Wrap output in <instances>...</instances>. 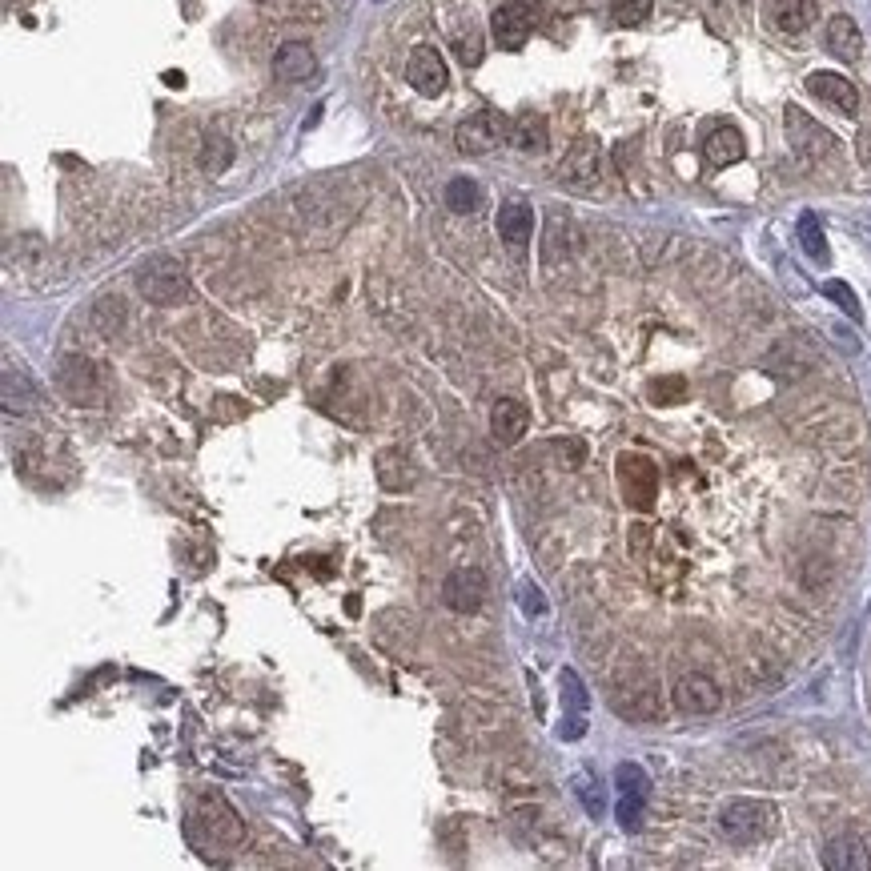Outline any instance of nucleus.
Segmentation results:
<instances>
[{"label": "nucleus", "instance_id": "1", "mask_svg": "<svg viewBox=\"0 0 871 871\" xmlns=\"http://www.w3.org/2000/svg\"><path fill=\"white\" fill-rule=\"evenodd\" d=\"M771 827H775V807L767 799H731L719 811V831L739 847L767 839Z\"/></svg>", "mask_w": 871, "mask_h": 871}, {"label": "nucleus", "instance_id": "2", "mask_svg": "<svg viewBox=\"0 0 871 871\" xmlns=\"http://www.w3.org/2000/svg\"><path fill=\"white\" fill-rule=\"evenodd\" d=\"M137 289L153 306H177L189 298V277L173 257H153L149 265L137 269Z\"/></svg>", "mask_w": 871, "mask_h": 871}, {"label": "nucleus", "instance_id": "3", "mask_svg": "<svg viewBox=\"0 0 871 871\" xmlns=\"http://www.w3.org/2000/svg\"><path fill=\"white\" fill-rule=\"evenodd\" d=\"M502 141H510V125H506V117L494 113V109L470 113V117L458 125V133H454V145H458V153H466V157H486V153H494Z\"/></svg>", "mask_w": 871, "mask_h": 871}, {"label": "nucleus", "instance_id": "4", "mask_svg": "<svg viewBox=\"0 0 871 871\" xmlns=\"http://www.w3.org/2000/svg\"><path fill=\"white\" fill-rule=\"evenodd\" d=\"M619 490L631 510H651L659 498V466L643 454H623L619 458Z\"/></svg>", "mask_w": 871, "mask_h": 871}, {"label": "nucleus", "instance_id": "5", "mask_svg": "<svg viewBox=\"0 0 871 871\" xmlns=\"http://www.w3.org/2000/svg\"><path fill=\"white\" fill-rule=\"evenodd\" d=\"M193 819H197V827H201L213 843H241V835H245L237 811L229 807V799H225L221 791H205V795L197 799V807H193Z\"/></svg>", "mask_w": 871, "mask_h": 871}, {"label": "nucleus", "instance_id": "6", "mask_svg": "<svg viewBox=\"0 0 871 871\" xmlns=\"http://www.w3.org/2000/svg\"><path fill=\"white\" fill-rule=\"evenodd\" d=\"M787 141L803 161H827V157L835 161V137L795 105L787 109Z\"/></svg>", "mask_w": 871, "mask_h": 871}, {"label": "nucleus", "instance_id": "7", "mask_svg": "<svg viewBox=\"0 0 871 871\" xmlns=\"http://www.w3.org/2000/svg\"><path fill=\"white\" fill-rule=\"evenodd\" d=\"M534 17H538V0H506V5L494 9V41L502 49H522L530 29H534Z\"/></svg>", "mask_w": 871, "mask_h": 871}, {"label": "nucleus", "instance_id": "8", "mask_svg": "<svg viewBox=\"0 0 871 871\" xmlns=\"http://www.w3.org/2000/svg\"><path fill=\"white\" fill-rule=\"evenodd\" d=\"M599 177H603V161H599V145L591 137H583L562 161L558 169V181L566 189H578V193H595L599 189Z\"/></svg>", "mask_w": 871, "mask_h": 871}, {"label": "nucleus", "instance_id": "9", "mask_svg": "<svg viewBox=\"0 0 871 871\" xmlns=\"http://www.w3.org/2000/svg\"><path fill=\"white\" fill-rule=\"evenodd\" d=\"M482 599H486V574H482L478 566H458V570L446 574V583H442V603H446L450 611L470 615V611L482 607Z\"/></svg>", "mask_w": 871, "mask_h": 871}, {"label": "nucleus", "instance_id": "10", "mask_svg": "<svg viewBox=\"0 0 871 871\" xmlns=\"http://www.w3.org/2000/svg\"><path fill=\"white\" fill-rule=\"evenodd\" d=\"M675 707L687 711V715H711V711L723 707V691H719V683L711 675L695 671V675H683L675 683Z\"/></svg>", "mask_w": 871, "mask_h": 871}, {"label": "nucleus", "instance_id": "11", "mask_svg": "<svg viewBox=\"0 0 871 871\" xmlns=\"http://www.w3.org/2000/svg\"><path fill=\"white\" fill-rule=\"evenodd\" d=\"M406 77H410V85H414L422 97H438V93L446 89V81H450L442 53L430 49V45H418V49L410 53V61H406Z\"/></svg>", "mask_w": 871, "mask_h": 871}, {"label": "nucleus", "instance_id": "12", "mask_svg": "<svg viewBox=\"0 0 871 871\" xmlns=\"http://www.w3.org/2000/svg\"><path fill=\"white\" fill-rule=\"evenodd\" d=\"M526 426H530L526 402H518V398H498V402H494V410H490V434H494L498 446H518L522 434H526Z\"/></svg>", "mask_w": 871, "mask_h": 871}, {"label": "nucleus", "instance_id": "13", "mask_svg": "<svg viewBox=\"0 0 871 871\" xmlns=\"http://www.w3.org/2000/svg\"><path fill=\"white\" fill-rule=\"evenodd\" d=\"M807 89H811V97L827 101V105L839 109L843 117H855V113H859V93H855V85H851L847 77H839V73H811V77H807Z\"/></svg>", "mask_w": 871, "mask_h": 871}, {"label": "nucleus", "instance_id": "14", "mask_svg": "<svg viewBox=\"0 0 871 871\" xmlns=\"http://www.w3.org/2000/svg\"><path fill=\"white\" fill-rule=\"evenodd\" d=\"M314 69H318V57H314V49L302 45V41H285V45L273 53V73H277L281 81H310Z\"/></svg>", "mask_w": 871, "mask_h": 871}, {"label": "nucleus", "instance_id": "15", "mask_svg": "<svg viewBox=\"0 0 871 871\" xmlns=\"http://www.w3.org/2000/svg\"><path fill=\"white\" fill-rule=\"evenodd\" d=\"M815 17H819L815 0H775V5H771V21H775V29L787 33V37L807 33V29L815 25Z\"/></svg>", "mask_w": 871, "mask_h": 871}, {"label": "nucleus", "instance_id": "16", "mask_svg": "<svg viewBox=\"0 0 871 871\" xmlns=\"http://www.w3.org/2000/svg\"><path fill=\"white\" fill-rule=\"evenodd\" d=\"M498 233H502L506 245L522 249V245L534 237V209H530L526 201H506V205L498 209Z\"/></svg>", "mask_w": 871, "mask_h": 871}, {"label": "nucleus", "instance_id": "17", "mask_svg": "<svg viewBox=\"0 0 871 871\" xmlns=\"http://www.w3.org/2000/svg\"><path fill=\"white\" fill-rule=\"evenodd\" d=\"M823 867H831V871H867L871 855H867V847L855 835H839V839H827Z\"/></svg>", "mask_w": 871, "mask_h": 871}, {"label": "nucleus", "instance_id": "18", "mask_svg": "<svg viewBox=\"0 0 871 871\" xmlns=\"http://www.w3.org/2000/svg\"><path fill=\"white\" fill-rule=\"evenodd\" d=\"M827 53L839 57V61H859L863 57V33L851 17H831L827 21Z\"/></svg>", "mask_w": 871, "mask_h": 871}, {"label": "nucleus", "instance_id": "19", "mask_svg": "<svg viewBox=\"0 0 871 871\" xmlns=\"http://www.w3.org/2000/svg\"><path fill=\"white\" fill-rule=\"evenodd\" d=\"M61 386L69 390V398H77L81 406H85V398L93 402L101 390V374H97V366L93 362H85V358H65V366H61Z\"/></svg>", "mask_w": 871, "mask_h": 871}, {"label": "nucleus", "instance_id": "20", "mask_svg": "<svg viewBox=\"0 0 871 871\" xmlns=\"http://www.w3.org/2000/svg\"><path fill=\"white\" fill-rule=\"evenodd\" d=\"M743 153H747V145H743V133L739 129H731V125H723V129H715V133H707V141H703V157L711 161V165H735V161H743Z\"/></svg>", "mask_w": 871, "mask_h": 871}, {"label": "nucleus", "instance_id": "21", "mask_svg": "<svg viewBox=\"0 0 871 871\" xmlns=\"http://www.w3.org/2000/svg\"><path fill=\"white\" fill-rule=\"evenodd\" d=\"M550 141V129H546V117L542 113H522L514 125H510V145L522 149V153H542Z\"/></svg>", "mask_w": 871, "mask_h": 871}, {"label": "nucleus", "instance_id": "22", "mask_svg": "<svg viewBox=\"0 0 871 871\" xmlns=\"http://www.w3.org/2000/svg\"><path fill=\"white\" fill-rule=\"evenodd\" d=\"M615 707H619V715H627V719H639V723H655V719H663V695L647 683L643 691H631V699L627 695H619L615 699Z\"/></svg>", "mask_w": 871, "mask_h": 871}, {"label": "nucleus", "instance_id": "23", "mask_svg": "<svg viewBox=\"0 0 871 871\" xmlns=\"http://www.w3.org/2000/svg\"><path fill=\"white\" fill-rule=\"evenodd\" d=\"M799 245L811 261H827V237H823V225L815 213H803L799 217Z\"/></svg>", "mask_w": 871, "mask_h": 871}, {"label": "nucleus", "instance_id": "24", "mask_svg": "<svg viewBox=\"0 0 871 871\" xmlns=\"http://www.w3.org/2000/svg\"><path fill=\"white\" fill-rule=\"evenodd\" d=\"M615 787H619V795L647 799V795H651V775H647L639 763H619V767H615Z\"/></svg>", "mask_w": 871, "mask_h": 871}, {"label": "nucleus", "instance_id": "25", "mask_svg": "<svg viewBox=\"0 0 871 871\" xmlns=\"http://www.w3.org/2000/svg\"><path fill=\"white\" fill-rule=\"evenodd\" d=\"M478 201H482V193H478V185H474L470 177H454V181L446 185V209H454V213H474Z\"/></svg>", "mask_w": 871, "mask_h": 871}, {"label": "nucleus", "instance_id": "26", "mask_svg": "<svg viewBox=\"0 0 871 871\" xmlns=\"http://www.w3.org/2000/svg\"><path fill=\"white\" fill-rule=\"evenodd\" d=\"M558 683H562V707H566V715H587V707H591V695H587L583 679H578L574 671H562V675H558Z\"/></svg>", "mask_w": 871, "mask_h": 871}, {"label": "nucleus", "instance_id": "27", "mask_svg": "<svg viewBox=\"0 0 871 871\" xmlns=\"http://www.w3.org/2000/svg\"><path fill=\"white\" fill-rule=\"evenodd\" d=\"M233 161V145L221 137V133H209L205 137V149H201V169L205 173H225Z\"/></svg>", "mask_w": 871, "mask_h": 871}, {"label": "nucleus", "instance_id": "28", "mask_svg": "<svg viewBox=\"0 0 871 871\" xmlns=\"http://www.w3.org/2000/svg\"><path fill=\"white\" fill-rule=\"evenodd\" d=\"M611 17L623 29H635L651 17V0H611Z\"/></svg>", "mask_w": 871, "mask_h": 871}, {"label": "nucleus", "instance_id": "29", "mask_svg": "<svg viewBox=\"0 0 871 871\" xmlns=\"http://www.w3.org/2000/svg\"><path fill=\"white\" fill-rule=\"evenodd\" d=\"M823 294L847 314V318H855V322H863V306H859V298H855V289L847 285V281H827L823 285Z\"/></svg>", "mask_w": 871, "mask_h": 871}, {"label": "nucleus", "instance_id": "30", "mask_svg": "<svg viewBox=\"0 0 871 871\" xmlns=\"http://www.w3.org/2000/svg\"><path fill=\"white\" fill-rule=\"evenodd\" d=\"M574 795H578V799H583V807H587V815H595V819H599V815L607 811V799H603V791H599V783H595V779H591L587 771H583V775H574Z\"/></svg>", "mask_w": 871, "mask_h": 871}, {"label": "nucleus", "instance_id": "31", "mask_svg": "<svg viewBox=\"0 0 871 871\" xmlns=\"http://www.w3.org/2000/svg\"><path fill=\"white\" fill-rule=\"evenodd\" d=\"M687 398V378H655L651 382V402H659V406H675V402H683Z\"/></svg>", "mask_w": 871, "mask_h": 871}, {"label": "nucleus", "instance_id": "32", "mask_svg": "<svg viewBox=\"0 0 871 871\" xmlns=\"http://www.w3.org/2000/svg\"><path fill=\"white\" fill-rule=\"evenodd\" d=\"M454 53H458V61L466 65V69H474L478 61H482V33L470 25L466 33H458L454 37Z\"/></svg>", "mask_w": 871, "mask_h": 871}, {"label": "nucleus", "instance_id": "33", "mask_svg": "<svg viewBox=\"0 0 871 871\" xmlns=\"http://www.w3.org/2000/svg\"><path fill=\"white\" fill-rule=\"evenodd\" d=\"M562 229H570V221H566V217H562V213H550V229H546V249H542V253H546V261H550V265H554V261H562V257H566V249H562V245H566V241H570V237H566V241H562Z\"/></svg>", "mask_w": 871, "mask_h": 871}, {"label": "nucleus", "instance_id": "34", "mask_svg": "<svg viewBox=\"0 0 871 871\" xmlns=\"http://www.w3.org/2000/svg\"><path fill=\"white\" fill-rule=\"evenodd\" d=\"M643 807H647V799H635V795H619V807H615V815H619L623 831H639V823H643Z\"/></svg>", "mask_w": 871, "mask_h": 871}, {"label": "nucleus", "instance_id": "35", "mask_svg": "<svg viewBox=\"0 0 871 871\" xmlns=\"http://www.w3.org/2000/svg\"><path fill=\"white\" fill-rule=\"evenodd\" d=\"M522 611H526L530 619H542V615H546V599H542V591H538L534 583H522Z\"/></svg>", "mask_w": 871, "mask_h": 871}, {"label": "nucleus", "instance_id": "36", "mask_svg": "<svg viewBox=\"0 0 871 871\" xmlns=\"http://www.w3.org/2000/svg\"><path fill=\"white\" fill-rule=\"evenodd\" d=\"M583 735H587V715H566V719H562V727H558V739L574 743V739H583Z\"/></svg>", "mask_w": 871, "mask_h": 871}]
</instances>
